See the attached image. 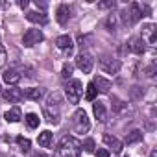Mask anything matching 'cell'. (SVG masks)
<instances>
[{
    "mask_svg": "<svg viewBox=\"0 0 157 157\" xmlns=\"http://www.w3.org/2000/svg\"><path fill=\"white\" fill-rule=\"evenodd\" d=\"M6 63V50H4V46L0 44V67H2Z\"/></svg>",
    "mask_w": 157,
    "mask_h": 157,
    "instance_id": "obj_31",
    "label": "cell"
},
{
    "mask_svg": "<svg viewBox=\"0 0 157 157\" xmlns=\"http://www.w3.org/2000/svg\"><path fill=\"white\" fill-rule=\"evenodd\" d=\"M146 43L140 39V37H133L131 41H129V50L133 52V54H137V56H142L144 52H146V46H144Z\"/></svg>",
    "mask_w": 157,
    "mask_h": 157,
    "instance_id": "obj_14",
    "label": "cell"
},
{
    "mask_svg": "<svg viewBox=\"0 0 157 157\" xmlns=\"http://www.w3.org/2000/svg\"><path fill=\"white\" fill-rule=\"evenodd\" d=\"M93 63H94V59H93V56L89 54V52H82V54H78V57H76V67L80 68L83 74H89L91 70H93Z\"/></svg>",
    "mask_w": 157,
    "mask_h": 157,
    "instance_id": "obj_7",
    "label": "cell"
},
{
    "mask_svg": "<svg viewBox=\"0 0 157 157\" xmlns=\"http://www.w3.org/2000/svg\"><path fill=\"white\" fill-rule=\"evenodd\" d=\"M2 78H4V82H6L8 85H11V87H15V85L21 82V74H19V70H15V68L6 70Z\"/></svg>",
    "mask_w": 157,
    "mask_h": 157,
    "instance_id": "obj_13",
    "label": "cell"
},
{
    "mask_svg": "<svg viewBox=\"0 0 157 157\" xmlns=\"http://www.w3.org/2000/svg\"><path fill=\"white\" fill-rule=\"evenodd\" d=\"M104 142H105L107 146H111L115 153H120V151H122V142H120L117 137H113V135L105 133V135H104Z\"/></svg>",
    "mask_w": 157,
    "mask_h": 157,
    "instance_id": "obj_16",
    "label": "cell"
},
{
    "mask_svg": "<svg viewBox=\"0 0 157 157\" xmlns=\"http://www.w3.org/2000/svg\"><path fill=\"white\" fill-rule=\"evenodd\" d=\"M28 4H30L28 0H19V6H21L22 10H24V8H28Z\"/></svg>",
    "mask_w": 157,
    "mask_h": 157,
    "instance_id": "obj_34",
    "label": "cell"
},
{
    "mask_svg": "<svg viewBox=\"0 0 157 157\" xmlns=\"http://www.w3.org/2000/svg\"><path fill=\"white\" fill-rule=\"evenodd\" d=\"M140 39L144 43L148 41L150 44H155V41H157V26L155 24H146L144 30H142V37Z\"/></svg>",
    "mask_w": 157,
    "mask_h": 157,
    "instance_id": "obj_11",
    "label": "cell"
},
{
    "mask_svg": "<svg viewBox=\"0 0 157 157\" xmlns=\"http://www.w3.org/2000/svg\"><path fill=\"white\" fill-rule=\"evenodd\" d=\"M115 6H117L115 0H105V2H100V4H98V8H100V10H109V8L113 10Z\"/></svg>",
    "mask_w": 157,
    "mask_h": 157,
    "instance_id": "obj_28",
    "label": "cell"
},
{
    "mask_svg": "<svg viewBox=\"0 0 157 157\" xmlns=\"http://www.w3.org/2000/svg\"><path fill=\"white\" fill-rule=\"evenodd\" d=\"M96 93H98V91L94 89V85H93V82H91V83L87 85V93H85V98H87L89 102H93V100L96 98Z\"/></svg>",
    "mask_w": 157,
    "mask_h": 157,
    "instance_id": "obj_26",
    "label": "cell"
},
{
    "mask_svg": "<svg viewBox=\"0 0 157 157\" xmlns=\"http://www.w3.org/2000/svg\"><path fill=\"white\" fill-rule=\"evenodd\" d=\"M105 26H107V30L109 32H115L117 30V26H118V15H109L107 17V21H105Z\"/></svg>",
    "mask_w": 157,
    "mask_h": 157,
    "instance_id": "obj_24",
    "label": "cell"
},
{
    "mask_svg": "<svg viewBox=\"0 0 157 157\" xmlns=\"http://www.w3.org/2000/svg\"><path fill=\"white\" fill-rule=\"evenodd\" d=\"M59 104H61L59 93H52L44 104V118L54 126L59 124Z\"/></svg>",
    "mask_w": 157,
    "mask_h": 157,
    "instance_id": "obj_2",
    "label": "cell"
},
{
    "mask_svg": "<svg viewBox=\"0 0 157 157\" xmlns=\"http://www.w3.org/2000/svg\"><path fill=\"white\" fill-rule=\"evenodd\" d=\"M44 39V35H43V32L41 30H35V28H30L26 33H24V37H22V43H24V46H35V44H39L41 41Z\"/></svg>",
    "mask_w": 157,
    "mask_h": 157,
    "instance_id": "obj_8",
    "label": "cell"
},
{
    "mask_svg": "<svg viewBox=\"0 0 157 157\" xmlns=\"http://www.w3.org/2000/svg\"><path fill=\"white\" fill-rule=\"evenodd\" d=\"M72 124H74V129H76L78 133H87L89 128H91V122H89L87 113H85L83 109H78V111L74 113V117H72Z\"/></svg>",
    "mask_w": 157,
    "mask_h": 157,
    "instance_id": "obj_5",
    "label": "cell"
},
{
    "mask_svg": "<svg viewBox=\"0 0 157 157\" xmlns=\"http://www.w3.org/2000/svg\"><path fill=\"white\" fill-rule=\"evenodd\" d=\"M82 153V142L76 137H63L54 151V157H80Z\"/></svg>",
    "mask_w": 157,
    "mask_h": 157,
    "instance_id": "obj_1",
    "label": "cell"
},
{
    "mask_svg": "<svg viewBox=\"0 0 157 157\" xmlns=\"http://www.w3.org/2000/svg\"><path fill=\"white\" fill-rule=\"evenodd\" d=\"M26 19L30 22H35V24H46L48 22V17L44 13H39V11H28L26 13Z\"/></svg>",
    "mask_w": 157,
    "mask_h": 157,
    "instance_id": "obj_17",
    "label": "cell"
},
{
    "mask_svg": "<svg viewBox=\"0 0 157 157\" xmlns=\"http://www.w3.org/2000/svg\"><path fill=\"white\" fill-rule=\"evenodd\" d=\"M65 94H67V100L70 104H78L83 94V87H82V82L80 80H70L65 87Z\"/></svg>",
    "mask_w": 157,
    "mask_h": 157,
    "instance_id": "obj_4",
    "label": "cell"
},
{
    "mask_svg": "<svg viewBox=\"0 0 157 157\" xmlns=\"http://www.w3.org/2000/svg\"><path fill=\"white\" fill-rule=\"evenodd\" d=\"M43 94H44V89H41V87H30V89L24 91V96H26L28 100H35V102L41 100Z\"/></svg>",
    "mask_w": 157,
    "mask_h": 157,
    "instance_id": "obj_19",
    "label": "cell"
},
{
    "mask_svg": "<svg viewBox=\"0 0 157 157\" xmlns=\"http://www.w3.org/2000/svg\"><path fill=\"white\" fill-rule=\"evenodd\" d=\"M139 89H140V87H133V89H131V96H133V98H140V96H142V93H140Z\"/></svg>",
    "mask_w": 157,
    "mask_h": 157,
    "instance_id": "obj_32",
    "label": "cell"
},
{
    "mask_svg": "<svg viewBox=\"0 0 157 157\" xmlns=\"http://www.w3.org/2000/svg\"><path fill=\"white\" fill-rule=\"evenodd\" d=\"M96 157H109V151L102 148V150H98V151H96Z\"/></svg>",
    "mask_w": 157,
    "mask_h": 157,
    "instance_id": "obj_33",
    "label": "cell"
},
{
    "mask_svg": "<svg viewBox=\"0 0 157 157\" xmlns=\"http://www.w3.org/2000/svg\"><path fill=\"white\" fill-rule=\"evenodd\" d=\"M4 98L10 102V104H19L22 98H24V93L19 89V87H10L4 91Z\"/></svg>",
    "mask_w": 157,
    "mask_h": 157,
    "instance_id": "obj_10",
    "label": "cell"
},
{
    "mask_svg": "<svg viewBox=\"0 0 157 157\" xmlns=\"http://www.w3.org/2000/svg\"><path fill=\"white\" fill-rule=\"evenodd\" d=\"M157 74V63H151L150 67H146V76H150V78H153Z\"/></svg>",
    "mask_w": 157,
    "mask_h": 157,
    "instance_id": "obj_29",
    "label": "cell"
},
{
    "mask_svg": "<svg viewBox=\"0 0 157 157\" xmlns=\"http://www.w3.org/2000/svg\"><path fill=\"white\" fill-rule=\"evenodd\" d=\"M39 146H43V148H50L52 146V131H43V133H39Z\"/></svg>",
    "mask_w": 157,
    "mask_h": 157,
    "instance_id": "obj_21",
    "label": "cell"
},
{
    "mask_svg": "<svg viewBox=\"0 0 157 157\" xmlns=\"http://www.w3.org/2000/svg\"><path fill=\"white\" fill-rule=\"evenodd\" d=\"M32 157H46V155H44V153H33Z\"/></svg>",
    "mask_w": 157,
    "mask_h": 157,
    "instance_id": "obj_35",
    "label": "cell"
},
{
    "mask_svg": "<svg viewBox=\"0 0 157 157\" xmlns=\"http://www.w3.org/2000/svg\"><path fill=\"white\" fill-rule=\"evenodd\" d=\"M93 85H94V89L96 91H100V93H104V94H107L109 91H111V82L109 80H105V78H94V82H93Z\"/></svg>",
    "mask_w": 157,
    "mask_h": 157,
    "instance_id": "obj_15",
    "label": "cell"
},
{
    "mask_svg": "<svg viewBox=\"0 0 157 157\" xmlns=\"http://www.w3.org/2000/svg\"><path fill=\"white\" fill-rule=\"evenodd\" d=\"M0 93H2V87H0Z\"/></svg>",
    "mask_w": 157,
    "mask_h": 157,
    "instance_id": "obj_37",
    "label": "cell"
},
{
    "mask_svg": "<svg viewBox=\"0 0 157 157\" xmlns=\"http://www.w3.org/2000/svg\"><path fill=\"white\" fill-rule=\"evenodd\" d=\"M56 46H57V50H61L65 56H70V54H72V50H74L72 39H70L68 35H59V37L56 39Z\"/></svg>",
    "mask_w": 157,
    "mask_h": 157,
    "instance_id": "obj_9",
    "label": "cell"
},
{
    "mask_svg": "<svg viewBox=\"0 0 157 157\" xmlns=\"http://www.w3.org/2000/svg\"><path fill=\"white\" fill-rule=\"evenodd\" d=\"M61 76L65 78V80H67V78H70V76H72V65H68V63H67V65L63 67V72H61Z\"/></svg>",
    "mask_w": 157,
    "mask_h": 157,
    "instance_id": "obj_30",
    "label": "cell"
},
{
    "mask_svg": "<svg viewBox=\"0 0 157 157\" xmlns=\"http://www.w3.org/2000/svg\"><path fill=\"white\" fill-rule=\"evenodd\" d=\"M120 15H122L124 24L133 26L135 22H139V21L142 19V8H140V4H137V2H131Z\"/></svg>",
    "mask_w": 157,
    "mask_h": 157,
    "instance_id": "obj_3",
    "label": "cell"
},
{
    "mask_svg": "<svg viewBox=\"0 0 157 157\" xmlns=\"http://www.w3.org/2000/svg\"><path fill=\"white\" fill-rule=\"evenodd\" d=\"M93 111H94V117L100 120V122H105L107 120V111H105V105L102 102H94L93 104Z\"/></svg>",
    "mask_w": 157,
    "mask_h": 157,
    "instance_id": "obj_18",
    "label": "cell"
},
{
    "mask_svg": "<svg viewBox=\"0 0 157 157\" xmlns=\"http://www.w3.org/2000/svg\"><path fill=\"white\" fill-rule=\"evenodd\" d=\"M4 118H6L8 122H11V124H15V122H19V120L22 118V115H21V109H19V107H11L10 111H6V115H4Z\"/></svg>",
    "mask_w": 157,
    "mask_h": 157,
    "instance_id": "obj_20",
    "label": "cell"
},
{
    "mask_svg": "<svg viewBox=\"0 0 157 157\" xmlns=\"http://www.w3.org/2000/svg\"><path fill=\"white\" fill-rule=\"evenodd\" d=\"M17 144H19V148H21L22 153H28V151H30L32 142H30L28 139H24V137H17Z\"/></svg>",
    "mask_w": 157,
    "mask_h": 157,
    "instance_id": "obj_25",
    "label": "cell"
},
{
    "mask_svg": "<svg viewBox=\"0 0 157 157\" xmlns=\"http://www.w3.org/2000/svg\"><path fill=\"white\" fill-rule=\"evenodd\" d=\"M56 19H57V22H59L61 26H65V24L70 21V8H68L67 4H61V6L57 8V11H56Z\"/></svg>",
    "mask_w": 157,
    "mask_h": 157,
    "instance_id": "obj_12",
    "label": "cell"
},
{
    "mask_svg": "<svg viewBox=\"0 0 157 157\" xmlns=\"http://www.w3.org/2000/svg\"><path fill=\"white\" fill-rule=\"evenodd\" d=\"M140 140H142V131H139V129H133L126 137V144H135V142H140Z\"/></svg>",
    "mask_w": 157,
    "mask_h": 157,
    "instance_id": "obj_23",
    "label": "cell"
},
{
    "mask_svg": "<svg viewBox=\"0 0 157 157\" xmlns=\"http://www.w3.org/2000/svg\"><path fill=\"white\" fill-rule=\"evenodd\" d=\"M150 157H157V151H155V150H153V151H151V153H150Z\"/></svg>",
    "mask_w": 157,
    "mask_h": 157,
    "instance_id": "obj_36",
    "label": "cell"
},
{
    "mask_svg": "<svg viewBox=\"0 0 157 157\" xmlns=\"http://www.w3.org/2000/svg\"><path fill=\"white\" fill-rule=\"evenodd\" d=\"M26 124H28V128H32V129H35V128H39V122H41V118L35 115V113H28L26 115Z\"/></svg>",
    "mask_w": 157,
    "mask_h": 157,
    "instance_id": "obj_22",
    "label": "cell"
},
{
    "mask_svg": "<svg viewBox=\"0 0 157 157\" xmlns=\"http://www.w3.org/2000/svg\"><path fill=\"white\" fill-rule=\"evenodd\" d=\"M94 148H96V146H94V140H93V139H87V140L82 144V150H85L87 153H93Z\"/></svg>",
    "mask_w": 157,
    "mask_h": 157,
    "instance_id": "obj_27",
    "label": "cell"
},
{
    "mask_svg": "<svg viewBox=\"0 0 157 157\" xmlns=\"http://www.w3.org/2000/svg\"><path fill=\"white\" fill-rule=\"evenodd\" d=\"M98 65H100V68H102L104 72H107V74H117V72L120 70V61L115 59L113 56H100Z\"/></svg>",
    "mask_w": 157,
    "mask_h": 157,
    "instance_id": "obj_6",
    "label": "cell"
}]
</instances>
